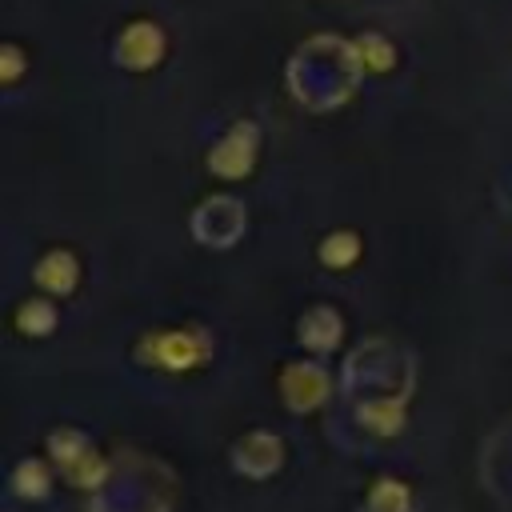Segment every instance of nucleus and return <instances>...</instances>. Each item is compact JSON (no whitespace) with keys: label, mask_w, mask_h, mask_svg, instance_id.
I'll return each instance as SVG.
<instances>
[{"label":"nucleus","mask_w":512,"mask_h":512,"mask_svg":"<svg viewBox=\"0 0 512 512\" xmlns=\"http://www.w3.org/2000/svg\"><path fill=\"white\" fill-rule=\"evenodd\" d=\"M356 252H360V240H356L352 232H332V236L320 244V256H324L328 268H348V264L356 260Z\"/></svg>","instance_id":"nucleus-4"},{"label":"nucleus","mask_w":512,"mask_h":512,"mask_svg":"<svg viewBox=\"0 0 512 512\" xmlns=\"http://www.w3.org/2000/svg\"><path fill=\"white\" fill-rule=\"evenodd\" d=\"M44 488H48V472H44V464L24 460V464L16 468V492H20V496H40Z\"/></svg>","instance_id":"nucleus-5"},{"label":"nucleus","mask_w":512,"mask_h":512,"mask_svg":"<svg viewBox=\"0 0 512 512\" xmlns=\"http://www.w3.org/2000/svg\"><path fill=\"white\" fill-rule=\"evenodd\" d=\"M124 44H132V52H120V56L128 60V68H148V64L156 60V52L164 48L160 32H156V28H148V24H136V28H128Z\"/></svg>","instance_id":"nucleus-3"},{"label":"nucleus","mask_w":512,"mask_h":512,"mask_svg":"<svg viewBox=\"0 0 512 512\" xmlns=\"http://www.w3.org/2000/svg\"><path fill=\"white\" fill-rule=\"evenodd\" d=\"M20 328H24V332H48V328H52V308L40 304V300H36V304L28 300V304L20 308Z\"/></svg>","instance_id":"nucleus-6"},{"label":"nucleus","mask_w":512,"mask_h":512,"mask_svg":"<svg viewBox=\"0 0 512 512\" xmlns=\"http://www.w3.org/2000/svg\"><path fill=\"white\" fill-rule=\"evenodd\" d=\"M76 280H80V268H76L72 252H48V256L36 264V284H40L44 292L64 296V292L76 288Z\"/></svg>","instance_id":"nucleus-2"},{"label":"nucleus","mask_w":512,"mask_h":512,"mask_svg":"<svg viewBox=\"0 0 512 512\" xmlns=\"http://www.w3.org/2000/svg\"><path fill=\"white\" fill-rule=\"evenodd\" d=\"M144 356H148L152 364H160V368L180 372V368L200 364V360L208 356V344H204V336H200V332L168 328V332H156V336H148V340H144Z\"/></svg>","instance_id":"nucleus-1"}]
</instances>
